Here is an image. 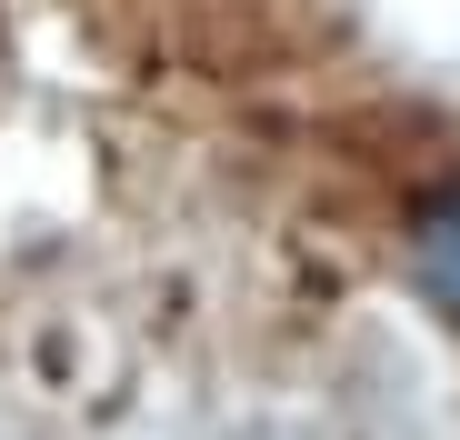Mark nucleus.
Here are the masks:
<instances>
[{"mask_svg": "<svg viewBox=\"0 0 460 440\" xmlns=\"http://www.w3.org/2000/svg\"><path fill=\"white\" fill-rule=\"evenodd\" d=\"M411 280L440 321H460V190H440L420 220H411Z\"/></svg>", "mask_w": 460, "mask_h": 440, "instance_id": "obj_1", "label": "nucleus"}]
</instances>
